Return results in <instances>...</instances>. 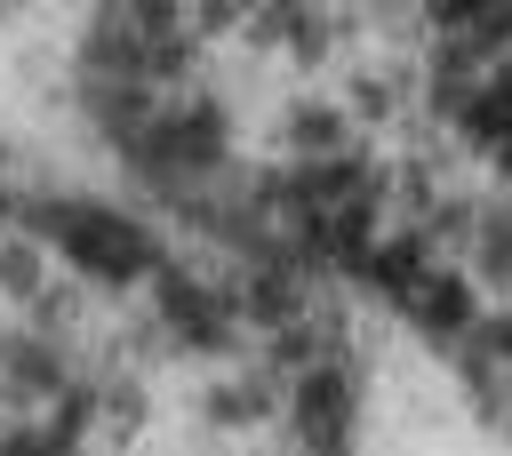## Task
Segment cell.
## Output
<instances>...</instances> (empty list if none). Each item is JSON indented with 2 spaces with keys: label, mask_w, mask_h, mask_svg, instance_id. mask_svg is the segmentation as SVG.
<instances>
[{
  "label": "cell",
  "mask_w": 512,
  "mask_h": 456,
  "mask_svg": "<svg viewBox=\"0 0 512 456\" xmlns=\"http://www.w3.org/2000/svg\"><path fill=\"white\" fill-rule=\"evenodd\" d=\"M16 232L40 240V248H56L80 280L128 288V280H152V272H160V240H152L136 216L104 208V200H24V208H16Z\"/></svg>",
  "instance_id": "obj_1"
},
{
  "label": "cell",
  "mask_w": 512,
  "mask_h": 456,
  "mask_svg": "<svg viewBox=\"0 0 512 456\" xmlns=\"http://www.w3.org/2000/svg\"><path fill=\"white\" fill-rule=\"evenodd\" d=\"M432 344H464L472 336V320H480V280L464 272V264H448V272H424L416 288H408V304H400Z\"/></svg>",
  "instance_id": "obj_2"
},
{
  "label": "cell",
  "mask_w": 512,
  "mask_h": 456,
  "mask_svg": "<svg viewBox=\"0 0 512 456\" xmlns=\"http://www.w3.org/2000/svg\"><path fill=\"white\" fill-rule=\"evenodd\" d=\"M296 440L312 456H344V440H352V384H344V368H304L296 376Z\"/></svg>",
  "instance_id": "obj_3"
},
{
  "label": "cell",
  "mask_w": 512,
  "mask_h": 456,
  "mask_svg": "<svg viewBox=\"0 0 512 456\" xmlns=\"http://www.w3.org/2000/svg\"><path fill=\"white\" fill-rule=\"evenodd\" d=\"M424 232H392V240H376L368 248V264H360V280L368 288H384V304H408V288L424 280Z\"/></svg>",
  "instance_id": "obj_4"
},
{
  "label": "cell",
  "mask_w": 512,
  "mask_h": 456,
  "mask_svg": "<svg viewBox=\"0 0 512 456\" xmlns=\"http://www.w3.org/2000/svg\"><path fill=\"white\" fill-rule=\"evenodd\" d=\"M40 288H48V248H40V240H24V232H0V296L32 304Z\"/></svg>",
  "instance_id": "obj_5"
},
{
  "label": "cell",
  "mask_w": 512,
  "mask_h": 456,
  "mask_svg": "<svg viewBox=\"0 0 512 456\" xmlns=\"http://www.w3.org/2000/svg\"><path fill=\"white\" fill-rule=\"evenodd\" d=\"M288 144H296V160L344 152V112H336V104H296V112H288Z\"/></svg>",
  "instance_id": "obj_6"
},
{
  "label": "cell",
  "mask_w": 512,
  "mask_h": 456,
  "mask_svg": "<svg viewBox=\"0 0 512 456\" xmlns=\"http://www.w3.org/2000/svg\"><path fill=\"white\" fill-rule=\"evenodd\" d=\"M256 416H264V384H216V392H208V424L240 432V424H256Z\"/></svg>",
  "instance_id": "obj_7"
},
{
  "label": "cell",
  "mask_w": 512,
  "mask_h": 456,
  "mask_svg": "<svg viewBox=\"0 0 512 456\" xmlns=\"http://www.w3.org/2000/svg\"><path fill=\"white\" fill-rule=\"evenodd\" d=\"M464 344H472V360H512V312H480Z\"/></svg>",
  "instance_id": "obj_8"
},
{
  "label": "cell",
  "mask_w": 512,
  "mask_h": 456,
  "mask_svg": "<svg viewBox=\"0 0 512 456\" xmlns=\"http://www.w3.org/2000/svg\"><path fill=\"white\" fill-rule=\"evenodd\" d=\"M488 16V0H424V24L440 32V40H456V32H472Z\"/></svg>",
  "instance_id": "obj_9"
},
{
  "label": "cell",
  "mask_w": 512,
  "mask_h": 456,
  "mask_svg": "<svg viewBox=\"0 0 512 456\" xmlns=\"http://www.w3.org/2000/svg\"><path fill=\"white\" fill-rule=\"evenodd\" d=\"M352 104H360L368 120H384V112H392V80H376V72H368V80H352Z\"/></svg>",
  "instance_id": "obj_10"
},
{
  "label": "cell",
  "mask_w": 512,
  "mask_h": 456,
  "mask_svg": "<svg viewBox=\"0 0 512 456\" xmlns=\"http://www.w3.org/2000/svg\"><path fill=\"white\" fill-rule=\"evenodd\" d=\"M472 280H488V288H512V248L480 240V272H472Z\"/></svg>",
  "instance_id": "obj_11"
},
{
  "label": "cell",
  "mask_w": 512,
  "mask_h": 456,
  "mask_svg": "<svg viewBox=\"0 0 512 456\" xmlns=\"http://www.w3.org/2000/svg\"><path fill=\"white\" fill-rule=\"evenodd\" d=\"M480 96H488V104H496V112H512V56H504V64H488V72H480Z\"/></svg>",
  "instance_id": "obj_12"
},
{
  "label": "cell",
  "mask_w": 512,
  "mask_h": 456,
  "mask_svg": "<svg viewBox=\"0 0 512 456\" xmlns=\"http://www.w3.org/2000/svg\"><path fill=\"white\" fill-rule=\"evenodd\" d=\"M488 160H496V184H504V192H512V136H504V144H496V152H488Z\"/></svg>",
  "instance_id": "obj_13"
},
{
  "label": "cell",
  "mask_w": 512,
  "mask_h": 456,
  "mask_svg": "<svg viewBox=\"0 0 512 456\" xmlns=\"http://www.w3.org/2000/svg\"><path fill=\"white\" fill-rule=\"evenodd\" d=\"M0 344H8V336H0Z\"/></svg>",
  "instance_id": "obj_14"
}]
</instances>
